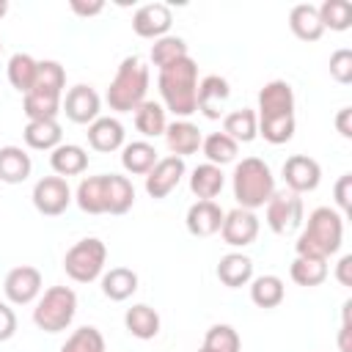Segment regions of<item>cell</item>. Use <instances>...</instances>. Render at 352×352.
I'll list each match as a JSON object with an SVG mask.
<instances>
[{"mask_svg":"<svg viewBox=\"0 0 352 352\" xmlns=\"http://www.w3.org/2000/svg\"><path fill=\"white\" fill-rule=\"evenodd\" d=\"M231 96V85L220 74H206L198 80V110L206 118H220L226 110V102Z\"/></svg>","mask_w":352,"mask_h":352,"instance_id":"cell-16","label":"cell"},{"mask_svg":"<svg viewBox=\"0 0 352 352\" xmlns=\"http://www.w3.org/2000/svg\"><path fill=\"white\" fill-rule=\"evenodd\" d=\"M157 148L148 143V140H132V143H124L121 148V165L126 173H135V176H146L154 165H157Z\"/></svg>","mask_w":352,"mask_h":352,"instance_id":"cell-28","label":"cell"},{"mask_svg":"<svg viewBox=\"0 0 352 352\" xmlns=\"http://www.w3.org/2000/svg\"><path fill=\"white\" fill-rule=\"evenodd\" d=\"M336 204H338V214L346 220L352 214V173H344L338 182H336Z\"/></svg>","mask_w":352,"mask_h":352,"instance_id":"cell-44","label":"cell"},{"mask_svg":"<svg viewBox=\"0 0 352 352\" xmlns=\"http://www.w3.org/2000/svg\"><path fill=\"white\" fill-rule=\"evenodd\" d=\"M336 278L341 286H352V256H341L338 264H336Z\"/></svg>","mask_w":352,"mask_h":352,"instance_id":"cell-48","label":"cell"},{"mask_svg":"<svg viewBox=\"0 0 352 352\" xmlns=\"http://www.w3.org/2000/svg\"><path fill=\"white\" fill-rule=\"evenodd\" d=\"M33 170L30 154L19 146H0V182L22 184Z\"/></svg>","mask_w":352,"mask_h":352,"instance_id":"cell-24","label":"cell"},{"mask_svg":"<svg viewBox=\"0 0 352 352\" xmlns=\"http://www.w3.org/2000/svg\"><path fill=\"white\" fill-rule=\"evenodd\" d=\"M223 184H226V173H223V168H217L212 162L195 165L190 173V190L198 201H214L220 195Z\"/></svg>","mask_w":352,"mask_h":352,"instance_id":"cell-21","label":"cell"},{"mask_svg":"<svg viewBox=\"0 0 352 352\" xmlns=\"http://www.w3.org/2000/svg\"><path fill=\"white\" fill-rule=\"evenodd\" d=\"M88 146L94 151H102V154H110V151H118L124 148V124L113 116H99L94 124H88Z\"/></svg>","mask_w":352,"mask_h":352,"instance_id":"cell-17","label":"cell"},{"mask_svg":"<svg viewBox=\"0 0 352 352\" xmlns=\"http://www.w3.org/2000/svg\"><path fill=\"white\" fill-rule=\"evenodd\" d=\"M60 352H104V336L96 327L82 324V327H77L66 338V344L60 346Z\"/></svg>","mask_w":352,"mask_h":352,"instance_id":"cell-40","label":"cell"},{"mask_svg":"<svg viewBox=\"0 0 352 352\" xmlns=\"http://www.w3.org/2000/svg\"><path fill=\"white\" fill-rule=\"evenodd\" d=\"M146 91H148V66L138 55H126L118 63L116 77H113L104 99H107L110 110L132 113L140 102H146Z\"/></svg>","mask_w":352,"mask_h":352,"instance_id":"cell-3","label":"cell"},{"mask_svg":"<svg viewBox=\"0 0 352 352\" xmlns=\"http://www.w3.org/2000/svg\"><path fill=\"white\" fill-rule=\"evenodd\" d=\"M184 173H187V168H184V160L182 157H173V154L170 157H162L146 173V192L151 198H168L179 187V182L184 179Z\"/></svg>","mask_w":352,"mask_h":352,"instance_id":"cell-11","label":"cell"},{"mask_svg":"<svg viewBox=\"0 0 352 352\" xmlns=\"http://www.w3.org/2000/svg\"><path fill=\"white\" fill-rule=\"evenodd\" d=\"M173 25V14L165 3H146L132 14V30L140 38H162Z\"/></svg>","mask_w":352,"mask_h":352,"instance_id":"cell-14","label":"cell"},{"mask_svg":"<svg viewBox=\"0 0 352 352\" xmlns=\"http://www.w3.org/2000/svg\"><path fill=\"white\" fill-rule=\"evenodd\" d=\"M135 204V187L121 173H107L104 179V212L110 214H126Z\"/></svg>","mask_w":352,"mask_h":352,"instance_id":"cell-23","label":"cell"},{"mask_svg":"<svg viewBox=\"0 0 352 352\" xmlns=\"http://www.w3.org/2000/svg\"><path fill=\"white\" fill-rule=\"evenodd\" d=\"M104 261H107V248L102 239L96 236H85L80 242H74L66 256H63V270L72 280L77 283H91L96 278H102L104 272Z\"/></svg>","mask_w":352,"mask_h":352,"instance_id":"cell-6","label":"cell"},{"mask_svg":"<svg viewBox=\"0 0 352 352\" xmlns=\"http://www.w3.org/2000/svg\"><path fill=\"white\" fill-rule=\"evenodd\" d=\"M231 187H234V198L242 209H258L264 206L272 192H275V176L270 170V165L258 157H245L242 162H236L234 173H231Z\"/></svg>","mask_w":352,"mask_h":352,"instance_id":"cell-4","label":"cell"},{"mask_svg":"<svg viewBox=\"0 0 352 352\" xmlns=\"http://www.w3.org/2000/svg\"><path fill=\"white\" fill-rule=\"evenodd\" d=\"M135 126L143 138H157V135H165V126H168V118H165V107L154 99H146L140 102L135 110Z\"/></svg>","mask_w":352,"mask_h":352,"instance_id":"cell-30","label":"cell"},{"mask_svg":"<svg viewBox=\"0 0 352 352\" xmlns=\"http://www.w3.org/2000/svg\"><path fill=\"white\" fill-rule=\"evenodd\" d=\"M138 292V272L129 267H113L102 272V294L113 302H124Z\"/></svg>","mask_w":352,"mask_h":352,"instance_id":"cell-27","label":"cell"},{"mask_svg":"<svg viewBox=\"0 0 352 352\" xmlns=\"http://www.w3.org/2000/svg\"><path fill=\"white\" fill-rule=\"evenodd\" d=\"M104 179H107V173H99V176H88L77 184L74 201L85 214H104Z\"/></svg>","mask_w":352,"mask_h":352,"instance_id":"cell-32","label":"cell"},{"mask_svg":"<svg viewBox=\"0 0 352 352\" xmlns=\"http://www.w3.org/2000/svg\"><path fill=\"white\" fill-rule=\"evenodd\" d=\"M223 132H226L231 140H236V143H250V140L258 135L256 110H250V107L231 110V113L223 118Z\"/></svg>","mask_w":352,"mask_h":352,"instance_id":"cell-31","label":"cell"},{"mask_svg":"<svg viewBox=\"0 0 352 352\" xmlns=\"http://www.w3.org/2000/svg\"><path fill=\"white\" fill-rule=\"evenodd\" d=\"M283 182H286V190L302 195V192H311L319 187L322 182V168L314 157L308 154H292L286 162H283Z\"/></svg>","mask_w":352,"mask_h":352,"instance_id":"cell-10","label":"cell"},{"mask_svg":"<svg viewBox=\"0 0 352 352\" xmlns=\"http://www.w3.org/2000/svg\"><path fill=\"white\" fill-rule=\"evenodd\" d=\"M239 346H242L239 333L231 324H212L206 330L204 349H209V352H239Z\"/></svg>","mask_w":352,"mask_h":352,"instance_id":"cell-42","label":"cell"},{"mask_svg":"<svg viewBox=\"0 0 352 352\" xmlns=\"http://www.w3.org/2000/svg\"><path fill=\"white\" fill-rule=\"evenodd\" d=\"M286 297V286L278 275H258L250 280V300L258 308H278Z\"/></svg>","mask_w":352,"mask_h":352,"instance_id":"cell-34","label":"cell"},{"mask_svg":"<svg viewBox=\"0 0 352 352\" xmlns=\"http://www.w3.org/2000/svg\"><path fill=\"white\" fill-rule=\"evenodd\" d=\"M289 28H292V33L300 41H319L322 33H324L322 19H319V11L311 3H297L289 11Z\"/></svg>","mask_w":352,"mask_h":352,"instance_id":"cell-25","label":"cell"},{"mask_svg":"<svg viewBox=\"0 0 352 352\" xmlns=\"http://www.w3.org/2000/svg\"><path fill=\"white\" fill-rule=\"evenodd\" d=\"M280 116H294V91L286 80H270L258 91L256 118H280Z\"/></svg>","mask_w":352,"mask_h":352,"instance_id":"cell-15","label":"cell"},{"mask_svg":"<svg viewBox=\"0 0 352 352\" xmlns=\"http://www.w3.org/2000/svg\"><path fill=\"white\" fill-rule=\"evenodd\" d=\"M201 151H204L206 162L223 168V165H228V162L236 160V154H239V143L231 140L226 132H212V135H206V138L201 140Z\"/></svg>","mask_w":352,"mask_h":352,"instance_id":"cell-33","label":"cell"},{"mask_svg":"<svg viewBox=\"0 0 352 352\" xmlns=\"http://www.w3.org/2000/svg\"><path fill=\"white\" fill-rule=\"evenodd\" d=\"M201 140H204L201 129L187 118H176L173 124L165 126V143H168V151L173 157L184 160L187 154H195L201 148Z\"/></svg>","mask_w":352,"mask_h":352,"instance_id":"cell-19","label":"cell"},{"mask_svg":"<svg viewBox=\"0 0 352 352\" xmlns=\"http://www.w3.org/2000/svg\"><path fill=\"white\" fill-rule=\"evenodd\" d=\"M341 239H344V217L330 206H319L308 214V223L297 236L294 248H297V256L327 261L333 253H338Z\"/></svg>","mask_w":352,"mask_h":352,"instance_id":"cell-2","label":"cell"},{"mask_svg":"<svg viewBox=\"0 0 352 352\" xmlns=\"http://www.w3.org/2000/svg\"><path fill=\"white\" fill-rule=\"evenodd\" d=\"M264 214L272 234H292L302 226V198L292 190H275L264 204Z\"/></svg>","mask_w":352,"mask_h":352,"instance_id":"cell-7","label":"cell"},{"mask_svg":"<svg viewBox=\"0 0 352 352\" xmlns=\"http://www.w3.org/2000/svg\"><path fill=\"white\" fill-rule=\"evenodd\" d=\"M336 129L341 138H352V107H341L336 113Z\"/></svg>","mask_w":352,"mask_h":352,"instance_id":"cell-47","label":"cell"},{"mask_svg":"<svg viewBox=\"0 0 352 352\" xmlns=\"http://www.w3.org/2000/svg\"><path fill=\"white\" fill-rule=\"evenodd\" d=\"M6 14H8V3H6V0H0V19H3Z\"/></svg>","mask_w":352,"mask_h":352,"instance_id":"cell-49","label":"cell"},{"mask_svg":"<svg viewBox=\"0 0 352 352\" xmlns=\"http://www.w3.org/2000/svg\"><path fill=\"white\" fill-rule=\"evenodd\" d=\"M187 55H190V52H187V41H184L182 36H162V38H157V41L151 44V63H154L157 69H165V66L182 60V58H187Z\"/></svg>","mask_w":352,"mask_h":352,"instance_id":"cell-38","label":"cell"},{"mask_svg":"<svg viewBox=\"0 0 352 352\" xmlns=\"http://www.w3.org/2000/svg\"><path fill=\"white\" fill-rule=\"evenodd\" d=\"M16 333V314L11 308V302L0 300V341H8Z\"/></svg>","mask_w":352,"mask_h":352,"instance_id":"cell-45","label":"cell"},{"mask_svg":"<svg viewBox=\"0 0 352 352\" xmlns=\"http://www.w3.org/2000/svg\"><path fill=\"white\" fill-rule=\"evenodd\" d=\"M22 138L30 148L36 151H52L60 146L63 129L58 124V118H38V121H28L22 129Z\"/></svg>","mask_w":352,"mask_h":352,"instance_id":"cell-20","label":"cell"},{"mask_svg":"<svg viewBox=\"0 0 352 352\" xmlns=\"http://www.w3.org/2000/svg\"><path fill=\"white\" fill-rule=\"evenodd\" d=\"M60 110H63L66 118L74 121V124H94V121L99 118L102 99H99V94H96L91 85L80 82V85H72V88L66 91V96H63V102H60Z\"/></svg>","mask_w":352,"mask_h":352,"instance_id":"cell-9","label":"cell"},{"mask_svg":"<svg viewBox=\"0 0 352 352\" xmlns=\"http://www.w3.org/2000/svg\"><path fill=\"white\" fill-rule=\"evenodd\" d=\"M198 352H209V349H204V346H201V349H198Z\"/></svg>","mask_w":352,"mask_h":352,"instance_id":"cell-50","label":"cell"},{"mask_svg":"<svg viewBox=\"0 0 352 352\" xmlns=\"http://www.w3.org/2000/svg\"><path fill=\"white\" fill-rule=\"evenodd\" d=\"M69 6H72V11H74V14H80V16H96V14H102V11H104V3H102V0H91V3L72 0Z\"/></svg>","mask_w":352,"mask_h":352,"instance_id":"cell-46","label":"cell"},{"mask_svg":"<svg viewBox=\"0 0 352 352\" xmlns=\"http://www.w3.org/2000/svg\"><path fill=\"white\" fill-rule=\"evenodd\" d=\"M0 52H3V41H0Z\"/></svg>","mask_w":352,"mask_h":352,"instance_id":"cell-51","label":"cell"},{"mask_svg":"<svg viewBox=\"0 0 352 352\" xmlns=\"http://www.w3.org/2000/svg\"><path fill=\"white\" fill-rule=\"evenodd\" d=\"M289 275L297 286H319L324 283L327 278V261L324 258H305V256H297L289 267Z\"/></svg>","mask_w":352,"mask_h":352,"instance_id":"cell-37","label":"cell"},{"mask_svg":"<svg viewBox=\"0 0 352 352\" xmlns=\"http://www.w3.org/2000/svg\"><path fill=\"white\" fill-rule=\"evenodd\" d=\"M157 85H160L165 110H170L173 116L187 118L198 110V63L190 55L160 69Z\"/></svg>","mask_w":352,"mask_h":352,"instance_id":"cell-1","label":"cell"},{"mask_svg":"<svg viewBox=\"0 0 352 352\" xmlns=\"http://www.w3.org/2000/svg\"><path fill=\"white\" fill-rule=\"evenodd\" d=\"M223 217H226V212L220 209L217 201H195V204L187 209L184 223H187V231H190L192 236H212V234L220 231Z\"/></svg>","mask_w":352,"mask_h":352,"instance_id":"cell-18","label":"cell"},{"mask_svg":"<svg viewBox=\"0 0 352 352\" xmlns=\"http://www.w3.org/2000/svg\"><path fill=\"white\" fill-rule=\"evenodd\" d=\"M217 278L223 286L228 289H239L248 286L253 280V261L245 253H226L217 264Z\"/></svg>","mask_w":352,"mask_h":352,"instance_id":"cell-26","label":"cell"},{"mask_svg":"<svg viewBox=\"0 0 352 352\" xmlns=\"http://www.w3.org/2000/svg\"><path fill=\"white\" fill-rule=\"evenodd\" d=\"M294 116H280V118H258V135L272 143V146H280V143H289L294 138Z\"/></svg>","mask_w":352,"mask_h":352,"instance_id":"cell-41","label":"cell"},{"mask_svg":"<svg viewBox=\"0 0 352 352\" xmlns=\"http://www.w3.org/2000/svg\"><path fill=\"white\" fill-rule=\"evenodd\" d=\"M36 74H38V60L28 52H16L8 58V82L25 96L33 82H36Z\"/></svg>","mask_w":352,"mask_h":352,"instance_id":"cell-35","label":"cell"},{"mask_svg":"<svg viewBox=\"0 0 352 352\" xmlns=\"http://www.w3.org/2000/svg\"><path fill=\"white\" fill-rule=\"evenodd\" d=\"M316 11L322 19V28H330L338 33L352 28V6L346 0H324L322 6H316Z\"/></svg>","mask_w":352,"mask_h":352,"instance_id":"cell-39","label":"cell"},{"mask_svg":"<svg viewBox=\"0 0 352 352\" xmlns=\"http://www.w3.org/2000/svg\"><path fill=\"white\" fill-rule=\"evenodd\" d=\"M50 165H52L55 176H60V179L80 176L88 168V151L82 146H77V143H60L58 148H52Z\"/></svg>","mask_w":352,"mask_h":352,"instance_id":"cell-22","label":"cell"},{"mask_svg":"<svg viewBox=\"0 0 352 352\" xmlns=\"http://www.w3.org/2000/svg\"><path fill=\"white\" fill-rule=\"evenodd\" d=\"M3 292H6V300L11 305H30L41 294V272L36 267H30V264L14 267L6 275Z\"/></svg>","mask_w":352,"mask_h":352,"instance_id":"cell-12","label":"cell"},{"mask_svg":"<svg viewBox=\"0 0 352 352\" xmlns=\"http://www.w3.org/2000/svg\"><path fill=\"white\" fill-rule=\"evenodd\" d=\"M220 236L231 248H245V245L256 242V236H258V217H256V212L242 209V206L226 212L223 226H220Z\"/></svg>","mask_w":352,"mask_h":352,"instance_id":"cell-13","label":"cell"},{"mask_svg":"<svg viewBox=\"0 0 352 352\" xmlns=\"http://www.w3.org/2000/svg\"><path fill=\"white\" fill-rule=\"evenodd\" d=\"M330 77L341 85H349L352 82V50L341 47L330 55Z\"/></svg>","mask_w":352,"mask_h":352,"instance_id":"cell-43","label":"cell"},{"mask_svg":"<svg viewBox=\"0 0 352 352\" xmlns=\"http://www.w3.org/2000/svg\"><path fill=\"white\" fill-rule=\"evenodd\" d=\"M66 88V69L58 60H38V74L30 91L50 94V96H63Z\"/></svg>","mask_w":352,"mask_h":352,"instance_id":"cell-36","label":"cell"},{"mask_svg":"<svg viewBox=\"0 0 352 352\" xmlns=\"http://www.w3.org/2000/svg\"><path fill=\"white\" fill-rule=\"evenodd\" d=\"M30 198H33V206H36L41 214L58 217V214H63V212L69 209V204H72V187H69L66 179H60V176H44V179H38V182L33 184Z\"/></svg>","mask_w":352,"mask_h":352,"instance_id":"cell-8","label":"cell"},{"mask_svg":"<svg viewBox=\"0 0 352 352\" xmlns=\"http://www.w3.org/2000/svg\"><path fill=\"white\" fill-rule=\"evenodd\" d=\"M124 324H126V330H129L135 338L148 341V338H157V333H160V314H157L151 305L138 302V305L126 308Z\"/></svg>","mask_w":352,"mask_h":352,"instance_id":"cell-29","label":"cell"},{"mask_svg":"<svg viewBox=\"0 0 352 352\" xmlns=\"http://www.w3.org/2000/svg\"><path fill=\"white\" fill-rule=\"evenodd\" d=\"M74 314H77V294H74V289H69V286H50L38 297V302L33 308V322L44 333H60V330H66L72 324Z\"/></svg>","mask_w":352,"mask_h":352,"instance_id":"cell-5","label":"cell"}]
</instances>
